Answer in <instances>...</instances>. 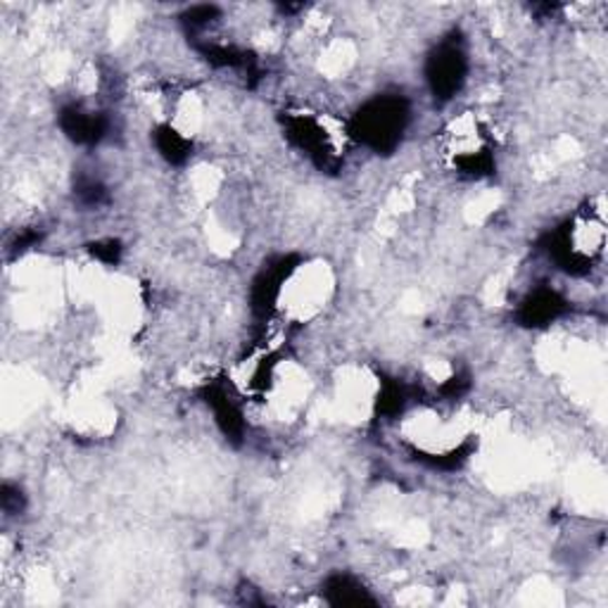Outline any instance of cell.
<instances>
[{
  "label": "cell",
  "instance_id": "2",
  "mask_svg": "<svg viewBox=\"0 0 608 608\" xmlns=\"http://www.w3.org/2000/svg\"><path fill=\"white\" fill-rule=\"evenodd\" d=\"M464 74H466V60L462 50L452 43L437 48V53L433 55L428 67V79L435 95L452 98L456 91H459Z\"/></svg>",
  "mask_w": 608,
  "mask_h": 608
},
{
  "label": "cell",
  "instance_id": "3",
  "mask_svg": "<svg viewBox=\"0 0 608 608\" xmlns=\"http://www.w3.org/2000/svg\"><path fill=\"white\" fill-rule=\"evenodd\" d=\"M561 310V300L556 297L554 293H537L526 307V321L530 326H539L545 324V321L554 318Z\"/></svg>",
  "mask_w": 608,
  "mask_h": 608
},
{
  "label": "cell",
  "instance_id": "1",
  "mask_svg": "<svg viewBox=\"0 0 608 608\" xmlns=\"http://www.w3.org/2000/svg\"><path fill=\"white\" fill-rule=\"evenodd\" d=\"M407 122V110L399 98H378L368 103L354 120L357 136L376 150H387L395 145Z\"/></svg>",
  "mask_w": 608,
  "mask_h": 608
}]
</instances>
